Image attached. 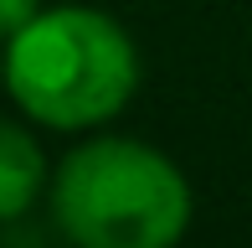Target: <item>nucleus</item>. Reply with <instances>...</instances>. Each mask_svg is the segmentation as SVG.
Instances as JSON below:
<instances>
[{
    "mask_svg": "<svg viewBox=\"0 0 252 248\" xmlns=\"http://www.w3.org/2000/svg\"><path fill=\"white\" fill-rule=\"evenodd\" d=\"M0 83H5V57H0Z\"/></svg>",
    "mask_w": 252,
    "mask_h": 248,
    "instance_id": "423d86ee",
    "label": "nucleus"
},
{
    "mask_svg": "<svg viewBox=\"0 0 252 248\" xmlns=\"http://www.w3.org/2000/svg\"><path fill=\"white\" fill-rule=\"evenodd\" d=\"M5 238H0V248H62L67 238H62V228H52V238H36V233H31V228H21V217L16 222H5Z\"/></svg>",
    "mask_w": 252,
    "mask_h": 248,
    "instance_id": "39448f33",
    "label": "nucleus"
},
{
    "mask_svg": "<svg viewBox=\"0 0 252 248\" xmlns=\"http://www.w3.org/2000/svg\"><path fill=\"white\" fill-rule=\"evenodd\" d=\"M5 88L47 129H93L134 98L139 52L113 16L57 5L5 41Z\"/></svg>",
    "mask_w": 252,
    "mask_h": 248,
    "instance_id": "f257e3e1",
    "label": "nucleus"
},
{
    "mask_svg": "<svg viewBox=\"0 0 252 248\" xmlns=\"http://www.w3.org/2000/svg\"><path fill=\"white\" fill-rule=\"evenodd\" d=\"M41 16V0H0V37H16V31H26L31 21Z\"/></svg>",
    "mask_w": 252,
    "mask_h": 248,
    "instance_id": "20e7f679",
    "label": "nucleus"
},
{
    "mask_svg": "<svg viewBox=\"0 0 252 248\" xmlns=\"http://www.w3.org/2000/svg\"><path fill=\"white\" fill-rule=\"evenodd\" d=\"M52 222L67 248H175L190 222V186L170 155L103 134L52 176Z\"/></svg>",
    "mask_w": 252,
    "mask_h": 248,
    "instance_id": "f03ea898",
    "label": "nucleus"
},
{
    "mask_svg": "<svg viewBox=\"0 0 252 248\" xmlns=\"http://www.w3.org/2000/svg\"><path fill=\"white\" fill-rule=\"evenodd\" d=\"M47 155L36 134L21 129L16 119H0V228L16 217H31L41 186H47Z\"/></svg>",
    "mask_w": 252,
    "mask_h": 248,
    "instance_id": "7ed1b4c3",
    "label": "nucleus"
}]
</instances>
